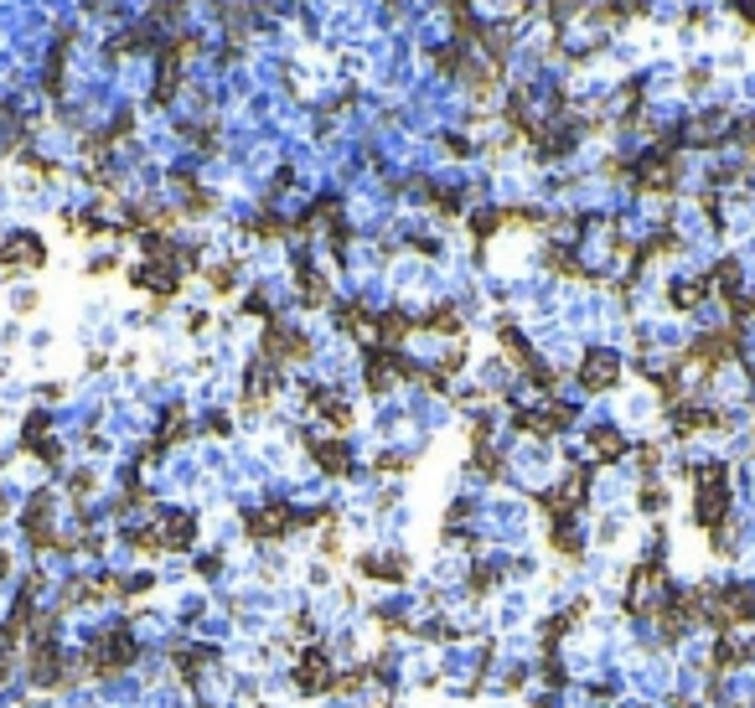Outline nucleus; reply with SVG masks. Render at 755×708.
I'll use <instances>...</instances> for the list:
<instances>
[{"instance_id":"nucleus-31","label":"nucleus","mask_w":755,"mask_h":708,"mask_svg":"<svg viewBox=\"0 0 755 708\" xmlns=\"http://www.w3.org/2000/svg\"><path fill=\"white\" fill-rule=\"evenodd\" d=\"M181 68H187V63H181V57L176 52H166L161 47V68H156V88H150V99H156L161 109L176 99V88H181Z\"/></svg>"},{"instance_id":"nucleus-26","label":"nucleus","mask_w":755,"mask_h":708,"mask_svg":"<svg viewBox=\"0 0 755 708\" xmlns=\"http://www.w3.org/2000/svg\"><path fill=\"white\" fill-rule=\"evenodd\" d=\"M68 47H73V26L57 32V47H52L47 68H42V88H47L52 99H63V83H68Z\"/></svg>"},{"instance_id":"nucleus-48","label":"nucleus","mask_w":755,"mask_h":708,"mask_svg":"<svg viewBox=\"0 0 755 708\" xmlns=\"http://www.w3.org/2000/svg\"><path fill=\"white\" fill-rule=\"evenodd\" d=\"M730 6H735V16L750 26V32H755V0H730Z\"/></svg>"},{"instance_id":"nucleus-8","label":"nucleus","mask_w":755,"mask_h":708,"mask_svg":"<svg viewBox=\"0 0 755 708\" xmlns=\"http://www.w3.org/2000/svg\"><path fill=\"white\" fill-rule=\"evenodd\" d=\"M419 367L399 352V347H368V357H362V383H368V393H388L394 383H414Z\"/></svg>"},{"instance_id":"nucleus-27","label":"nucleus","mask_w":755,"mask_h":708,"mask_svg":"<svg viewBox=\"0 0 755 708\" xmlns=\"http://www.w3.org/2000/svg\"><path fill=\"white\" fill-rule=\"evenodd\" d=\"M414 331H419V316H409V311H378L373 342H378V347H399L404 336H414Z\"/></svg>"},{"instance_id":"nucleus-10","label":"nucleus","mask_w":755,"mask_h":708,"mask_svg":"<svg viewBox=\"0 0 755 708\" xmlns=\"http://www.w3.org/2000/svg\"><path fill=\"white\" fill-rule=\"evenodd\" d=\"M295 528H306V517H300L290 502H264V507L244 512V533H249L254 543H280V538H290Z\"/></svg>"},{"instance_id":"nucleus-51","label":"nucleus","mask_w":755,"mask_h":708,"mask_svg":"<svg viewBox=\"0 0 755 708\" xmlns=\"http://www.w3.org/2000/svg\"><path fill=\"white\" fill-rule=\"evenodd\" d=\"M6 677H11V662H0V688H6Z\"/></svg>"},{"instance_id":"nucleus-25","label":"nucleus","mask_w":755,"mask_h":708,"mask_svg":"<svg viewBox=\"0 0 755 708\" xmlns=\"http://www.w3.org/2000/svg\"><path fill=\"white\" fill-rule=\"evenodd\" d=\"M156 37H161V26H156V21H140V26H130V32H119V37L109 42V63H119V57H140V52H150V47H156Z\"/></svg>"},{"instance_id":"nucleus-30","label":"nucleus","mask_w":755,"mask_h":708,"mask_svg":"<svg viewBox=\"0 0 755 708\" xmlns=\"http://www.w3.org/2000/svg\"><path fill=\"white\" fill-rule=\"evenodd\" d=\"M466 228H471V238H476V243H492L497 233H507V228H512V212H507V207H476L471 218H466Z\"/></svg>"},{"instance_id":"nucleus-21","label":"nucleus","mask_w":755,"mask_h":708,"mask_svg":"<svg viewBox=\"0 0 755 708\" xmlns=\"http://www.w3.org/2000/svg\"><path fill=\"white\" fill-rule=\"evenodd\" d=\"M306 450L326 476H352V445L342 435H316V440H306Z\"/></svg>"},{"instance_id":"nucleus-43","label":"nucleus","mask_w":755,"mask_h":708,"mask_svg":"<svg viewBox=\"0 0 755 708\" xmlns=\"http://www.w3.org/2000/svg\"><path fill=\"white\" fill-rule=\"evenodd\" d=\"M244 316H259V321H275V316H269V295H264V290H249V295H244Z\"/></svg>"},{"instance_id":"nucleus-13","label":"nucleus","mask_w":755,"mask_h":708,"mask_svg":"<svg viewBox=\"0 0 755 708\" xmlns=\"http://www.w3.org/2000/svg\"><path fill=\"white\" fill-rule=\"evenodd\" d=\"M621 373H626V362H621V352H611V347H590V352L580 357V367H575V378H580L585 393H611V388L621 383Z\"/></svg>"},{"instance_id":"nucleus-20","label":"nucleus","mask_w":755,"mask_h":708,"mask_svg":"<svg viewBox=\"0 0 755 708\" xmlns=\"http://www.w3.org/2000/svg\"><path fill=\"white\" fill-rule=\"evenodd\" d=\"M626 450H631L626 429H616V424H595V429H585V455L595 460V466H616V460H626Z\"/></svg>"},{"instance_id":"nucleus-35","label":"nucleus","mask_w":755,"mask_h":708,"mask_svg":"<svg viewBox=\"0 0 755 708\" xmlns=\"http://www.w3.org/2000/svg\"><path fill=\"white\" fill-rule=\"evenodd\" d=\"M600 21H611V26H621V21H637V16H647V0H600V11H595Z\"/></svg>"},{"instance_id":"nucleus-39","label":"nucleus","mask_w":755,"mask_h":708,"mask_svg":"<svg viewBox=\"0 0 755 708\" xmlns=\"http://www.w3.org/2000/svg\"><path fill=\"white\" fill-rule=\"evenodd\" d=\"M207 285H213V295H233V285H238V264H213L202 274Z\"/></svg>"},{"instance_id":"nucleus-7","label":"nucleus","mask_w":755,"mask_h":708,"mask_svg":"<svg viewBox=\"0 0 755 708\" xmlns=\"http://www.w3.org/2000/svg\"><path fill=\"white\" fill-rule=\"evenodd\" d=\"M0 269H6V280L47 269V238H42L37 228H16V233H6V238H0Z\"/></svg>"},{"instance_id":"nucleus-40","label":"nucleus","mask_w":755,"mask_h":708,"mask_svg":"<svg viewBox=\"0 0 755 708\" xmlns=\"http://www.w3.org/2000/svg\"><path fill=\"white\" fill-rule=\"evenodd\" d=\"M543 6H549V21H554V26H564L569 16L585 11V0H543Z\"/></svg>"},{"instance_id":"nucleus-6","label":"nucleus","mask_w":755,"mask_h":708,"mask_svg":"<svg viewBox=\"0 0 755 708\" xmlns=\"http://www.w3.org/2000/svg\"><path fill=\"white\" fill-rule=\"evenodd\" d=\"M585 502H590V471H585V466L564 471V476H559V486L538 491V512H543V522L580 517V507H585Z\"/></svg>"},{"instance_id":"nucleus-14","label":"nucleus","mask_w":755,"mask_h":708,"mask_svg":"<svg viewBox=\"0 0 755 708\" xmlns=\"http://www.w3.org/2000/svg\"><path fill=\"white\" fill-rule=\"evenodd\" d=\"M668 424H673L678 440H693V435H704V429H730V414L714 409V404H699V398H683V404L668 409Z\"/></svg>"},{"instance_id":"nucleus-33","label":"nucleus","mask_w":755,"mask_h":708,"mask_svg":"<svg viewBox=\"0 0 755 708\" xmlns=\"http://www.w3.org/2000/svg\"><path fill=\"white\" fill-rule=\"evenodd\" d=\"M709 548L719 553V559H735V553H740V522L724 517L719 528H709Z\"/></svg>"},{"instance_id":"nucleus-50","label":"nucleus","mask_w":755,"mask_h":708,"mask_svg":"<svg viewBox=\"0 0 755 708\" xmlns=\"http://www.w3.org/2000/svg\"><path fill=\"white\" fill-rule=\"evenodd\" d=\"M11 574V553H0V579H6Z\"/></svg>"},{"instance_id":"nucleus-28","label":"nucleus","mask_w":755,"mask_h":708,"mask_svg":"<svg viewBox=\"0 0 755 708\" xmlns=\"http://www.w3.org/2000/svg\"><path fill=\"white\" fill-rule=\"evenodd\" d=\"M549 548L559 553V559H580V553H585V528H580V517H559V522H549Z\"/></svg>"},{"instance_id":"nucleus-49","label":"nucleus","mask_w":755,"mask_h":708,"mask_svg":"<svg viewBox=\"0 0 755 708\" xmlns=\"http://www.w3.org/2000/svg\"><path fill=\"white\" fill-rule=\"evenodd\" d=\"M16 311L32 316V311H37V290H21V295H16Z\"/></svg>"},{"instance_id":"nucleus-11","label":"nucleus","mask_w":755,"mask_h":708,"mask_svg":"<svg viewBox=\"0 0 755 708\" xmlns=\"http://www.w3.org/2000/svg\"><path fill=\"white\" fill-rule=\"evenodd\" d=\"M290 683H295V693H306V698L337 693V667H331V652H326V646H306V652L295 657Z\"/></svg>"},{"instance_id":"nucleus-9","label":"nucleus","mask_w":755,"mask_h":708,"mask_svg":"<svg viewBox=\"0 0 755 708\" xmlns=\"http://www.w3.org/2000/svg\"><path fill=\"white\" fill-rule=\"evenodd\" d=\"M21 533H26V543L42 548V553H47V548H57V553L68 548V538L57 533V497H52V491H37V497L26 502V512H21Z\"/></svg>"},{"instance_id":"nucleus-19","label":"nucleus","mask_w":755,"mask_h":708,"mask_svg":"<svg viewBox=\"0 0 755 708\" xmlns=\"http://www.w3.org/2000/svg\"><path fill=\"white\" fill-rule=\"evenodd\" d=\"M295 300L306 305V311H326L331 305V274L311 259H300L295 264Z\"/></svg>"},{"instance_id":"nucleus-52","label":"nucleus","mask_w":755,"mask_h":708,"mask_svg":"<svg viewBox=\"0 0 755 708\" xmlns=\"http://www.w3.org/2000/svg\"><path fill=\"white\" fill-rule=\"evenodd\" d=\"M0 522H6V491H0Z\"/></svg>"},{"instance_id":"nucleus-24","label":"nucleus","mask_w":755,"mask_h":708,"mask_svg":"<svg viewBox=\"0 0 755 708\" xmlns=\"http://www.w3.org/2000/svg\"><path fill=\"white\" fill-rule=\"evenodd\" d=\"M714 290H709V274H683V280H673L668 285V305L678 316H688V311H699V305L709 300Z\"/></svg>"},{"instance_id":"nucleus-5","label":"nucleus","mask_w":755,"mask_h":708,"mask_svg":"<svg viewBox=\"0 0 755 708\" xmlns=\"http://www.w3.org/2000/svg\"><path fill=\"white\" fill-rule=\"evenodd\" d=\"M311 336L300 331V326H285V321H264V336H259V357L264 362H275L280 373L295 362H311Z\"/></svg>"},{"instance_id":"nucleus-3","label":"nucleus","mask_w":755,"mask_h":708,"mask_svg":"<svg viewBox=\"0 0 755 708\" xmlns=\"http://www.w3.org/2000/svg\"><path fill=\"white\" fill-rule=\"evenodd\" d=\"M724 517H730V466L704 460V466H693V522L709 533Z\"/></svg>"},{"instance_id":"nucleus-2","label":"nucleus","mask_w":755,"mask_h":708,"mask_svg":"<svg viewBox=\"0 0 755 708\" xmlns=\"http://www.w3.org/2000/svg\"><path fill=\"white\" fill-rule=\"evenodd\" d=\"M135 657H140V641L130 636V626H104V631L88 636L78 662L88 677H119V672H130Z\"/></svg>"},{"instance_id":"nucleus-17","label":"nucleus","mask_w":755,"mask_h":708,"mask_svg":"<svg viewBox=\"0 0 755 708\" xmlns=\"http://www.w3.org/2000/svg\"><path fill=\"white\" fill-rule=\"evenodd\" d=\"M280 383H285V373L275 362H264V357H254L249 362V373H244V409L254 414V409H269L280 398Z\"/></svg>"},{"instance_id":"nucleus-41","label":"nucleus","mask_w":755,"mask_h":708,"mask_svg":"<svg viewBox=\"0 0 755 708\" xmlns=\"http://www.w3.org/2000/svg\"><path fill=\"white\" fill-rule=\"evenodd\" d=\"M68 491H73L78 502L94 497V491H99V476H94V471H73V476H68Z\"/></svg>"},{"instance_id":"nucleus-37","label":"nucleus","mask_w":755,"mask_h":708,"mask_svg":"<svg viewBox=\"0 0 755 708\" xmlns=\"http://www.w3.org/2000/svg\"><path fill=\"white\" fill-rule=\"evenodd\" d=\"M637 507H642L647 517H657L662 507H668V486H662L657 476H647V481H642V491H637Z\"/></svg>"},{"instance_id":"nucleus-4","label":"nucleus","mask_w":755,"mask_h":708,"mask_svg":"<svg viewBox=\"0 0 755 708\" xmlns=\"http://www.w3.org/2000/svg\"><path fill=\"white\" fill-rule=\"evenodd\" d=\"M740 342H745V326H714V331H704V336H693V347H688V357H683V367H699V373H719V367H730L735 357H740Z\"/></svg>"},{"instance_id":"nucleus-12","label":"nucleus","mask_w":755,"mask_h":708,"mask_svg":"<svg viewBox=\"0 0 755 708\" xmlns=\"http://www.w3.org/2000/svg\"><path fill=\"white\" fill-rule=\"evenodd\" d=\"M150 533H156V553H187V548H197L202 522L187 507H171V512H161L156 522H150Z\"/></svg>"},{"instance_id":"nucleus-44","label":"nucleus","mask_w":755,"mask_h":708,"mask_svg":"<svg viewBox=\"0 0 755 708\" xmlns=\"http://www.w3.org/2000/svg\"><path fill=\"white\" fill-rule=\"evenodd\" d=\"M150 590H156V574H130L119 595H150Z\"/></svg>"},{"instance_id":"nucleus-18","label":"nucleus","mask_w":755,"mask_h":708,"mask_svg":"<svg viewBox=\"0 0 755 708\" xmlns=\"http://www.w3.org/2000/svg\"><path fill=\"white\" fill-rule=\"evenodd\" d=\"M21 450L32 455V460H42V466H63V445H57V435H52V424H47L42 409L26 414V424H21Z\"/></svg>"},{"instance_id":"nucleus-47","label":"nucleus","mask_w":755,"mask_h":708,"mask_svg":"<svg viewBox=\"0 0 755 708\" xmlns=\"http://www.w3.org/2000/svg\"><path fill=\"white\" fill-rule=\"evenodd\" d=\"M202 429H207V435H228L233 419H228V414H207V424H202Z\"/></svg>"},{"instance_id":"nucleus-42","label":"nucleus","mask_w":755,"mask_h":708,"mask_svg":"<svg viewBox=\"0 0 755 708\" xmlns=\"http://www.w3.org/2000/svg\"><path fill=\"white\" fill-rule=\"evenodd\" d=\"M378 471H383V476H404V471H409V455L383 450V455H378Z\"/></svg>"},{"instance_id":"nucleus-36","label":"nucleus","mask_w":755,"mask_h":708,"mask_svg":"<svg viewBox=\"0 0 755 708\" xmlns=\"http://www.w3.org/2000/svg\"><path fill=\"white\" fill-rule=\"evenodd\" d=\"M249 238H290V218H275V212H259V218H249L244 228Z\"/></svg>"},{"instance_id":"nucleus-46","label":"nucleus","mask_w":755,"mask_h":708,"mask_svg":"<svg viewBox=\"0 0 755 708\" xmlns=\"http://www.w3.org/2000/svg\"><path fill=\"white\" fill-rule=\"evenodd\" d=\"M637 460H642V471L652 476V471L662 466V450H657V445H642V450H637Z\"/></svg>"},{"instance_id":"nucleus-34","label":"nucleus","mask_w":755,"mask_h":708,"mask_svg":"<svg viewBox=\"0 0 755 708\" xmlns=\"http://www.w3.org/2000/svg\"><path fill=\"white\" fill-rule=\"evenodd\" d=\"M419 331H440V336H461V311L456 305H435L430 316H419Z\"/></svg>"},{"instance_id":"nucleus-38","label":"nucleus","mask_w":755,"mask_h":708,"mask_svg":"<svg viewBox=\"0 0 755 708\" xmlns=\"http://www.w3.org/2000/svg\"><path fill=\"white\" fill-rule=\"evenodd\" d=\"M497 579H502V564L481 559V564L471 569V595H492V590H497Z\"/></svg>"},{"instance_id":"nucleus-15","label":"nucleus","mask_w":755,"mask_h":708,"mask_svg":"<svg viewBox=\"0 0 755 708\" xmlns=\"http://www.w3.org/2000/svg\"><path fill=\"white\" fill-rule=\"evenodd\" d=\"M512 424H518L523 435H533V440H554V435H564V429L575 424V409L559 404V398H549V404H538V409H518Z\"/></svg>"},{"instance_id":"nucleus-1","label":"nucleus","mask_w":755,"mask_h":708,"mask_svg":"<svg viewBox=\"0 0 755 708\" xmlns=\"http://www.w3.org/2000/svg\"><path fill=\"white\" fill-rule=\"evenodd\" d=\"M678 171H683V140H678V130H668L652 150H642V156L631 161L626 181L642 197H668V192H678Z\"/></svg>"},{"instance_id":"nucleus-29","label":"nucleus","mask_w":755,"mask_h":708,"mask_svg":"<svg viewBox=\"0 0 755 708\" xmlns=\"http://www.w3.org/2000/svg\"><path fill=\"white\" fill-rule=\"evenodd\" d=\"M543 269H554L559 280H595V274L575 259V249H569V243H543Z\"/></svg>"},{"instance_id":"nucleus-32","label":"nucleus","mask_w":755,"mask_h":708,"mask_svg":"<svg viewBox=\"0 0 755 708\" xmlns=\"http://www.w3.org/2000/svg\"><path fill=\"white\" fill-rule=\"evenodd\" d=\"M497 342H502L507 362H512V367H523V373L538 362V357H533V347H528V336H523L518 326H512V321H497Z\"/></svg>"},{"instance_id":"nucleus-22","label":"nucleus","mask_w":755,"mask_h":708,"mask_svg":"<svg viewBox=\"0 0 755 708\" xmlns=\"http://www.w3.org/2000/svg\"><path fill=\"white\" fill-rule=\"evenodd\" d=\"M409 559L404 553H357V574L362 579H378V584H404L409 579Z\"/></svg>"},{"instance_id":"nucleus-16","label":"nucleus","mask_w":755,"mask_h":708,"mask_svg":"<svg viewBox=\"0 0 755 708\" xmlns=\"http://www.w3.org/2000/svg\"><path fill=\"white\" fill-rule=\"evenodd\" d=\"M130 285L156 295V300H176L181 295V259H145L140 269H130Z\"/></svg>"},{"instance_id":"nucleus-45","label":"nucleus","mask_w":755,"mask_h":708,"mask_svg":"<svg viewBox=\"0 0 755 708\" xmlns=\"http://www.w3.org/2000/svg\"><path fill=\"white\" fill-rule=\"evenodd\" d=\"M445 156L466 161V156H471V140H466V135H450V140H445Z\"/></svg>"},{"instance_id":"nucleus-23","label":"nucleus","mask_w":755,"mask_h":708,"mask_svg":"<svg viewBox=\"0 0 755 708\" xmlns=\"http://www.w3.org/2000/svg\"><path fill=\"white\" fill-rule=\"evenodd\" d=\"M750 662V636L745 631H714V652H709V667L714 672H735Z\"/></svg>"}]
</instances>
